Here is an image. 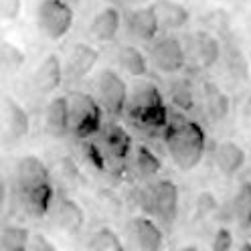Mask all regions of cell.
I'll list each match as a JSON object with an SVG mask.
<instances>
[{"instance_id":"9a60e30c","label":"cell","mask_w":251,"mask_h":251,"mask_svg":"<svg viewBox=\"0 0 251 251\" xmlns=\"http://www.w3.org/2000/svg\"><path fill=\"white\" fill-rule=\"evenodd\" d=\"M213 162L223 176L233 178L235 175H239L245 168L247 152L241 144L235 142V140H221V142L215 144V148H213Z\"/></svg>"},{"instance_id":"836d02e7","label":"cell","mask_w":251,"mask_h":251,"mask_svg":"<svg viewBox=\"0 0 251 251\" xmlns=\"http://www.w3.org/2000/svg\"><path fill=\"white\" fill-rule=\"evenodd\" d=\"M28 249H49V251H53V249H55V245L47 241V239L43 237V235H30Z\"/></svg>"},{"instance_id":"8d00e7d4","label":"cell","mask_w":251,"mask_h":251,"mask_svg":"<svg viewBox=\"0 0 251 251\" xmlns=\"http://www.w3.org/2000/svg\"><path fill=\"white\" fill-rule=\"evenodd\" d=\"M65 2H69V4H73V6H75V4H79V0H65Z\"/></svg>"},{"instance_id":"d6a6232c","label":"cell","mask_w":251,"mask_h":251,"mask_svg":"<svg viewBox=\"0 0 251 251\" xmlns=\"http://www.w3.org/2000/svg\"><path fill=\"white\" fill-rule=\"evenodd\" d=\"M59 172H61V175L65 176L69 182H75L77 178H79V170H77V166L73 164L71 158H63V160L59 162Z\"/></svg>"},{"instance_id":"1f68e13d","label":"cell","mask_w":251,"mask_h":251,"mask_svg":"<svg viewBox=\"0 0 251 251\" xmlns=\"http://www.w3.org/2000/svg\"><path fill=\"white\" fill-rule=\"evenodd\" d=\"M23 12V0H0V19L17 21Z\"/></svg>"},{"instance_id":"4dcf8cb0","label":"cell","mask_w":251,"mask_h":251,"mask_svg":"<svg viewBox=\"0 0 251 251\" xmlns=\"http://www.w3.org/2000/svg\"><path fill=\"white\" fill-rule=\"evenodd\" d=\"M237 118H239L241 128L251 134V93L241 96V100L237 103Z\"/></svg>"},{"instance_id":"4316f807","label":"cell","mask_w":251,"mask_h":251,"mask_svg":"<svg viewBox=\"0 0 251 251\" xmlns=\"http://www.w3.org/2000/svg\"><path fill=\"white\" fill-rule=\"evenodd\" d=\"M30 243V231L21 225H6L0 229V249L25 251Z\"/></svg>"},{"instance_id":"ac0fdd59","label":"cell","mask_w":251,"mask_h":251,"mask_svg":"<svg viewBox=\"0 0 251 251\" xmlns=\"http://www.w3.org/2000/svg\"><path fill=\"white\" fill-rule=\"evenodd\" d=\"M98 61H100V51L96 45L83 43V41L73 43L67 53L65 71H69L73 77H85L96 69Z\"/></svg>"},{"instance_id":"8fae6325","label":"cell","mask_w":251,"mask_h":251,"mask_svg":"<svg viewBox=\"0 0 251 251\" xmlns=\"http://www.w3.org/2000/svg\"><path fill=\"white\" fill-rule=\"evenodd\" d=\"M124 28L134 41H140V43H152L162 30L152 4L126 10L124 12Z\"/></svg>"},{"instance_id":"5b68a950","label":"cell","mask_w":251,"mask_h":251,"mask_svg":"<svg viewBox=\"0 0 251 251\" xmlns=\"http://www.w3.org/2000/svg\"><path fill=\"white\" fill-rule=\"evenodd\" d=\"M35 23L39 33L49 41L65 39L75 23L73 4L65 0H41L35 10Z\"/></svg>"},{"instance_id":"5bb4252c","label":"cell","mask_w":251,"mask_h":251,"mask_svg":"<svg viewBox=\"0 0 251 251\" xmlns=\"http://www.w3.org/2000/svg\"><path fill=\"white\" fill-rule=\"evenodd\" d=\"M63 75H65V63L61 61L57 53H49L35 67L33 75H30V85L39 96H51L61 87Z\"/></svg>"},{"instance_id":"2e32d148","label":"cell","mask_w":251,"mask_h":251,"mask_svg":"<svg viewBox=\"0 0 251 251\" xmlns=\"http://www.w3.org/2000/svg\"><path fill=\"white\" fill-rule=\"evenodd\" d=\"M124 26V14L118 6L107 4L100 8L89 23V35L98 43H112Z\"/></svg>"},{"instance_id":"3957f363","label":"cell","mask_w":251,"mask_h":251,"mask_svg":"<svg viewBox=\"0 0 251 251\" xmlns=\"http://www.w3.org/2000/svg\"><path fill=\"white\" fill-rule=\"evenodd\" d=\"M138 201L142 211L154 217L162 225H172L178 217L180 193L175 180L170 178H150L140 188Z\"/></svg>"},{"instance_id":"484cf974","label":"cell","mask_w":251,"mask_h":251,"mask_svg":"<svg viewBox=\"0 0 251 251\" xmlns=\"http://www.w3.org/2000/svg\"><path fill=\"white\" fill-rule=\"evenodd\" d=\"M170 101L176 109H182V112H191V109L197 105V98H195V87L193 83L184 79V77H178L170 83Z\"/></svg>"},{"instance_id":"e575fe53","label":"cell","mask_w":251,"mask_h":251,"mask_svg":"<svg viewBox=\"0 0 251 251\" xmlns=\"http://www.w3.org/2000/svg\"><path fill=\"white\" fill-rule=\"evenodd\" d=\"M4 202H6V180L0 175V207H2Z\"/></svg>"},{"instance_id":"ffe728a7","label":"cell","mask_w":251,"mask_h":251,"mask_svg":"<svg viewBox=\"0 0 251 251\" xmlns=\"http://www.w3.org/2000/svg\"><path fill=\"white\" fill-rule=\"evenodd\" d=\"M45 128L61 138L69 134V101L67 96H53L45 105Z\"/></svg>"},{"instance_id":"7c38bea8","label":"cell","mask_w":251,"mask_h":251,"mask_svg":"<svg viewBox=\"0 0 251 251\" xmlns=\"http://www.w3.org/2000/svg\"><path fill=\"white\" fill-rule=\"evenodd\" d=\"M0 128L12 142H21L30 134V116L12 96L0 100Z\"/></svg>"},{"instance_id":"8992f818","label":"cell","mask_w":251,"mask_h":251,"mask_svg":"<svg viewBox=\"0 0 251 251\" xmlns=\"http://www.w3.org/2000/svg\"><path fill=\"white\" fill-rule=\"evenodd\" d=\"M93 89H96V98L107 116H112V118L124 116L128 96H130V87L120 75V71L112 67L100 69L96 79H93Z\"/></svg>"},{"instance_id":"9c48e42d","label":"cell","mask_w":251,"mask_h":251,"mask_svg":"<svg viewBox=\"0 0 251 251\" xmlns=\"http://www.w3.org/2000/svg\"><path fill=\"white\" fill-rule=\"evenodd\" d=\"M98 136H100L98 144H100L107 162L124 164V162L130 160L132 150H134V142H132L130 132L126 130L120 122L103 124Z\"/></svg>"},{"instance_id":"7402d4cb","label":"cell","mask_w":251,"mask_h":251,"mask_svg":"<svg viewBox=\"0 0 251 251\" xmlns=\"http://www.w3.org/2000/svg\"><path fill=\"white\" fill-rule=\"evenodd\" d=\"M202 100H205V107H207L209 116L215 122H223L231 116L233 103H231L229 93L223 91V87H219L215 81L202 83Z\"/></svg>"},{"instance_id":"e0dca14e","label":"cell","mask_w":251,"mask_h":251,"mask_svg":"<svg viewBox=\"0 0 251 251\" xmlns=\"http://www.w3.org/2000/svg\"><path fill=\"white\" fill-rule=\"evenodd\" d=\"M51 217L53 223L65 233H79L85 225V211L83 207L71 197H59L55 199L53 207H51Z\"/></svg>"},{"instance_id":"30bf717a","label":"cell","mask_w":251,"mask_h":251,"mask_svg":"<svg viewBox=\"0 0 251 251\" xmlns=\"http://www.w3.org/2000/svg\"><path fill=\"white\" fill-rule=\"evenodd\" d=\"M184 45H186L188 59L195 61L197 67H201V69H213L223 57L221 41L207 28L193 30Z\"/></svg>"},{"instance_id":"ba28073f","label":"cell","mask_w":251,"mask_h":251,"mask_svg":"<svg viewBox=\"0 0 251 251\" xmlns=\"http://www.w3.org/2000/svg\"><path fill=\"white\" fill-rule=\"evenodd\" d=\"M128 247L140 251H156L164 247V233L160 223L150 215H136L126 225Z\"/></svg>"},{"instance_id":"83f0119b","label":"cell","mask_w":251,"mask_h":251,"mask_svg":"<svg viewBox=\"0 0 251 251\" xmlns=\"http://www.w3.org/2000/svg\"><path fill=\"white\" fill-rule=\"evenodd\" d=\"M25 65V53L10 41H0V71L4 75L19 73Z\"/></svg>"},{"instance_id":"d6986e66","label":"cell","mask_w":251,"mask_h":251,"mask_svg":"<svg viewBox=\"0 0 251 251\" xmlns=\"http://www.w3.org/2000/svg\"><path fill=\"white\" fill-rule=\"evenodd\" d=\"M152 6L156 10V17H158L160 28L168 30V33L184 28L191 21V10L178 0H156V2H152Z\"/></svg>"},{"instance_id":"6da1fadb","label":"cell","mask_w":251,"mask_h":251,"mask_svg":"<svg viewBox=\"0 0 251 251\" xmlns=\"http://www.w3.org/2000/svg\"><path fill=\"white\" fill-rule=\"evenodd\" d=\"M162 142L172 162L180 170L191 172L202 162L207 152V132L199 122L186 118V112H175L170 107L168 122L162 128Z\"/></svg>"},{"instance_id":"74e56055","label":"cell","mask_w":251,"mask_h":251,"mask_svg":"<svg viewBox=\"0 0 251 251\" xmlns=\"http://www.w3.org/2000/svg\"><path fill=\"white\" fill-rule=\"evenodd\" d=\"M116 2H130V0H116Z\"/></svg>"},{"instance_id":"7a4b0ae2","label":"cell","mask_w":251,"mask_h":251,"mask_svg":"<svg viewBox=\"0 0 251 251\" xmlns=\"http://www.w3.org/2000/svg\"><path fill=\"white\" fill-rule=\"evenodd\" d=\"M168 114L170 107L166 105L158 85H154L152 81H138L134 87H130L124 118L138 130L162 132L168 122Z\"/></svg>"},{"instance_id":"f1b7e54d","label":"cell","mask_w":251,"mask_h":251,"mask_svg":"<svg viewBox=\"0 0 251 251\" xmlns=\"http://www.w3.org/2000/svg\"><path fill=\"white\" fill-rule=\"evenodd\" d=\"M225 63L229 71L239 77V79H247V71H249V65H247V57L243 55V51L239 49L237 45L229 43L227 45V51H225Z\"/></svg>"},{"instance_id":"d4e9b609","label":"cell","mask_w":251,"mask_h":251,"mask_svg":"<svg viewBox=\"0 0 251 251\" xmlns=\"http://www.w3.org/2000/svg\"><path fill=\"white\" fill-rule=\"evenodd\" d=\"M87 247L93 251H124L128 245L122 241V237L118 235L116 229L103 225V227H98L89 235Z\"/></svg>"},{"instance_id":"4fadbf2b","label":"cell","mask_w":251,"mask_h":251,"mask_svg":"<svg viewBox=\"0 0 251 251\" xmlns=\"http://www.w3.org/2000/svg\"><path fill=\"white\" fill-rule=\"evenodd\" d=\"M49 182H51V172L39 156L25 154L14 162V188H17V195Z\"/></svg>"},{"instance_id":"d590c367","label":"cell","mask_w":251,"mask_h":251,"mask_svg":"<svg viewBox=\"0 0 251 251\" xmlns=\"http://www.w3.org/2000/svg\"><path fill=\"white\" fill-rule=\"evenodd\" d=\"M237 247H239V249H251V243L247 241V243H241V245H237Z\"/></svg>"},{"instance_id":"52a82bcc","label":"cell","mask_w":251,"mask_h":251,"mask_svg":"<svg viewBox=\"0 0 251 251\" xmlns=\"http://www.w3.org/2000/svg\"><path fill=\"white\" fill-rule=\"evenodd\" d=\"M148 55L152 65L166 75L180 73L188 63L184 41L175 33H168V30H164V35H158L150 43Z\"/></svg>"},{"instance_id":"cb8c5ba5","label":"cell","mask_w":251,"mask_h":251,"mask_svg":"<svg viewBox=\"0 0 251 251\" xmlns=\"http://www.w3.org/2000/svg\"><path fill=\"white\" fill-rule=\"evenodd\" d=\"M231 215L241 231L251 229V180H243L231 199Z\"/></svg>"},{"instance_id":"44dd1931","label":"cell","mask_w":251,"mask_h":251,"mask_svg":"<svg viewBox=\"0 0 251 251\" xmlns=\"http://www.w3.org/2000/svg\"><path fill=\"white\" fill-rule=\"evenodd\" d=\"M116 63L124 73H128L132 77H146L150 71L148 57L142 53V49H138L136 45H130V43L118 47Z\"/></svg>"},{"instance_id":"277c9868","label":"cell","mask_w":251,"mask_h":251,"mask_svg":"<svg viewBox=\"0 0 251 251\" xmlns=\"http://www.w3.org/2000/svg\"><path fill=\"white\" fill-rule=\"evenodd\" d=\"M67 96L69 101V134L77 140L96 138L103 126V107L96 96L73 89Z\"/></svg>"},{"instance_id":"f546056e","label":"cell","mask_w":251,"mask_h":251,"mask_svg":"<svg viewBox=\"0 0 251 251\" xmlns=\"http://www.w3.org/2000/svg\"><path fill=\"white\" fill-rule=\"evenodd\" d=\"M233 247H237L235 243V237L229 227H219L213 235V241H211V249L213 251H229Z\"/></svg>"},{"instance_id":"603a6c76","label":"cell","mask_w":251,"mask_h":251,"mask_svg":"<svg viewBox=\"0 0 251 251\" xmlns=\"http://www.w3.org/2000/svg\"><path fill=\"white\" fill-rule=\"evenodd\" d=\"M132 170L138 178L142 180H150V178H156L158 172L162 170V162L160 158L156 156L148 146L140 144L136 150H132Z\"/></svg>"}]
</instances>
